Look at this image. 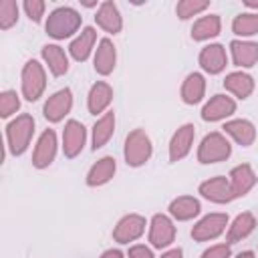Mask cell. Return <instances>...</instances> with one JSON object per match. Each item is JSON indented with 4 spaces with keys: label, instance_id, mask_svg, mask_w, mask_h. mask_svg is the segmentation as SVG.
Segmentation results:
<instances>
[{
    "label": "cell",
    "instance_id": "20",
    "mask_svg": "<svg viewBox=\"0 0 258 258\" xmlns=\"http://www.w3.org/2000/svg\"><path fill=\"white\" fill-rule=\"evenodd\" d=\"M115 171H117V161L113 155H103L101 159H97L89 171H87V185L89 187H99V185H105L109 183L113 177H115Z\"/></svg>",
    "mask_w": 258,
    "mask_h": 258
},
{
    "label": "cell",
    "instance_id": "40",
    "mask_svg": "<svg viewBox=\"0 0 258 258\" xmlns=\"http://www.w3.org/2000/svg\"><path fill=\"white\" fill-rule=\"evenodd\" d=\"M236 258H258V256H256L252 250H244V252H238Z\"/></svg>",
    "mask_w": 258,
    "mask_h": 258
},
{
    "label": "cell",
    "instance_id": "39",
    "mask_svg": "<svg viewBox=\"0 0 258 258\" xmlns=\"http://www.w3.org/2000/svg\"><path fill=\"white\" fill-rule=\"evenodd\" d=\"M101 258H125V254L119 250V248H109L101 254Z\"/></svg>",
    "mask_w": 258,
    "mask_h": 258
},
{
    "label": "cell",
    "instance_id": "38",
    "mask_svg": "<svg viewBox=\"0 0 258 258\" xmlns=\"http://www.w3.org/2000/svg\"><path fill=\"white\" fill-rule=\"evenodd\" d=\"M161 258H183V250L177 246V248H169L161 254Z\"/></svg>",
    "mask_w": 258,
    "mask_h": 258
},
{
    "label": "cell",
    "instance_id": "17",
    "mask_svg": "<svg viewBox=\"0 0 258 258\" xmlns=\"http://www.w3.org/2000/svg\"><path fill=\"white\" fill-rule=\"evenodd\" d=\"M115 64H117V48H115L113 40L111 38H101L97 42L95 56H93L95 73L101 75V77H107L115 71Z\"/></svg>",
    "mask_w": 258,
    "mask_h": 258
},
{
    "label": "cell",
    "instance_id": "32",
    "mask_svg": "<svg viewBox=\"0 0 258 258\" xmlns=\"http://www.w3.org/2000/svg\"><path fill=\"white\" fill-rule=\"evenodd\" d=\"M210 8L208 0H181L175 4V14L179 20H189L198 14H202L204 10Z\"/></svg>",
    "mask_w": 258,
    "mask_h": 258
},
{
    "label": "cell",
    "instance_id": "26",
    "mask_svg": "<svg viewBox=\"0 0 258 258\" xmlns=\"http://www.w3.org/2000/svg\"><path fill=\"white\" fill-rule=\"evenodd\" d=\"M179 97L185 105H198L206 97V77L202 73H189L179 89Z\"/></svg>",
    "mask_w": 258,
    "mask_h": 258
},
{
    "label": "cell",
    "instance_id": "19",
    "mask_svg": "<svg viewBox=\"0 0 258 258\" xmlns=\"http://www.w3.org/2000/svg\"><path fill=\"white\" fill-rule=\"evenodd\" d=\"M113 101V87L105 81H97L91 85L87 95V109L91 115H105Z\"/></svg>",
    "mask_w": 258,
    "mask_h": 258
},
{
    "label": "cell",
    "instance_id": "8",
    "mask_svg": "<svg viewBox=\"0 0 258 258\" xmlns=\"http://www.w3.org/2000/svg\"><path fill=\"white\" fill-rule=\"evenodd\" d=\"M73 109V91L69 87L52 93L42 107V115L48 123H60Z\"/></svg>",
    "mask_w": 258,
    "mask_h": 258
},
{
    "label": "cell",
    "instance_id": "2",
    "mask_svg": "<svg viewBox=\"0 0 258 258\" xmlns=\"http://www.w3.org/2000/svg\"><path fill=\"white\" fill-rule=\"evenodd\" d=\"M32 135H34V117L28 115V113L16 115L6 125V147H8V151L14 157L22 155L28 149V145L32 141Z\"/></svg>",
    "mask_w": 258,
    "mask_h": 258
},
{
    "label": "cell",
    "instance_id": "21",
    "mask_svg": "<svg viewBox=\"0 0 258 258\" xmlns=\"http://www.w3.org/2000/svg\"><path fill=\"white\" fill-rule=\"evenodd\" d=\"M230 54L232 62L240 69H252L258 62V42L234 38L230 42Z\"/></svg>",
    "mask_w": 258,
    "mask_h": 258
},
{
    "label": "cell",
    "instance_id": "11",
    "mask_svg": "<svg viewBox=\"0 0 258 258\" xmlns=\"http://www.w3.org/2000/svg\"><path fill=\"white\" fill-rule=\"evenodd\" d=\"M85 143H87L85 125L77 119H69L64 123V129H62V153H64V157L75 159L77 155H81Z\"/></svg>",
    "mask_w": 258,
    "mask_h": 258
},
{
    "label": "cell",
    "instance_id": "24",
    "mask_svg": "<svg viewBox=\"0 0 258 258\" xmlns=\"http://www.w3.org/2000/svg\"><path fill=\"white\" fill-rule=\"evenodd\" d=\"M224 135H230L238 145L250 147L256 141V127L248 119H230L224 123Z\"/></svg>",
    "mask_w": 258,
    "mask_h": 258
},
{
    "label": "cell",
    "instance_id": "7",
    "mask_svg": "<svg viewBox=\"0 0 258 258\" xmlns=\"http://www.w3.org/2000/svg\"><path fill=\"white\" fill-rule=\"evenodd\" d=\"M175 242V224L167 214H153L149 222V244L157 250L167 248Z\"/></svg>",
    "mask_w": 258,
    "mask_h": 258
},
{
    "label": "cell",
    "instance_id": "6",
    "mask_svg": "<svg viewBox=\"0 0 258 258\" xmlns=\"http://www.w3.org/2000/svg\"><path fill=\"white\" fill-rule=\"evenodd\" d=\"M226 226H230V218L224 212H212L206 214L204 218H200L194 228H191V238L196 242H210L216 240L218 236H222L226 232Z\"/></svg>",
    "mask_w": 258,
    "mask_h": 258
},
{
    "label": "cell",
    "instance_id": "28",
    "mask_svg": "<svg viewBox=\"0 0 258 258\" xmlns=\"http://www.w3.org/2000/svg\"><path fill=\"white\" fill-rule=\"evenodd\" d=\"M256 228V216L252 212H242L238 214L232 224L228 226V232H226V242L228 244H236V242H242L246 240Z\"/></svg>",
    "mask_w": 258,
    "mask_h": 258
},
{
    "label": "cell",
    "instance_id": "10",
    "mask_svg": "<svg viewBox=\"0 0 258 258\" xmlns=\"http://www.w3.org/2000/svg\"><path fill=\"white\" fill-rule=\"evenodd\" d=\"M145 226H147V220L139 214H127L123 216L115 228H113V240L117 244H129V242H135L143 236L145 232Z\"/></svg>",
    "mask_w": 258,
    "mask_h": 258
},
{
    "label": "cell",
    "instance_id": "13",
    "mask_svg": "<svg viewBox=\"0 0 258 258\" xmlns=\"http://www.w3.org/2000/svg\"><path fill=\"white\" fill-rule=\"evenodd\" d=\"M56 147H58V141H56V133L54 129H44L34 145V151H32V165L36 169H44L48 167L54 157H56Z\"/></svg>",
    "mask_w": 258,
    "mask_h": 258
},
{
    "label": "cell",
    "instance_id": "16",
    "mask_svg": "<svg viewBox=\"0 0 258 258\" xmlns=\"http://www.w3.org/2000/svg\"><path fill=\"white\" fill-rule=\"evenodd\" d=\"M95 22L99 28H103L107 34H119L123 30V16L119 12V6L113 0H105L99 4L97 14H95Z\"/></svg>",
    "mask_w": 258,
    "mask_h": 258
},
{
    "label": "cell",
    "instance_id": "29",
    "mask_svg": "<svg viewBox=\"0 0 258 258\" xmlns=\"http://www.w3.org/2000/svg\"><path fill=\"white\" fill-rule=\"evenodd\" d=\"M40 56H42V60L46 62L48 71L54 77H62V75L69 73V56H67L62 46H58V44H44L40 48Z\"/></svg>",
    "mask_w": 258,
    "mask_h": 258
},
{
    "label": "cell",
    "instance_id": "37",
    "mask_svg": "<svg viewBox=\"0 0 258 258\" xmlns=\"http://www.w3.org/2000/svg\"><path fill=\"white\" fill-rule=\"evenodd\" d=\"M127 258H155L153 256V250L145 244H133L127 252Z\"/></svg>",
    "mask_w": 258,
    "mask_h": 258
},
{
    "label": "cell",
    "instance_id": "14",
    "mask_svg": "<svg viewBox=\"0 0 258 258\" xmlns=\"http://www.w3.org/2000/svg\"><path fill=\"white\" fill-rule=\"evenodd\" d=\"M236 113V101L230 95L218 93L214 95L204 107H202V119L208 123H216V121H224L228 117H232Z\"/></svg>",
    "mask_w": 258,
    "mask_h": 258
},
{
    "label": "cell",
    "instance_id": "36",
    "mask_svg": "<svg viewBox=\"0 0 258 258\" xmlns=\"http://www.w3.org/2000/svg\"><path fill=\"white\" fill-rule=\"evenodd\" d=\"M230 256H232L230 244L228 242H222V244H214V246L206 248L200 258H230Z\"/></svg>",
    "mask_w": 258,
    "mask_h": 258
},
{
    "label": "cell",
    "instance_id": "3",
    "mask_svg": "<svg viewBox=\"0 0 258 258\" xmlns=\"http://www.w3.org/2000/svg\"><path fill=\"white\" fill-rule=\"evenodd\" d=\"M153 155V143L149 139V135L145 133V129H133L127 133L125 137V145H123V157L125 163L129 167H141L145 165Z\"/></svg>",
    "mask_w": 258,
    "mask_h": 258
},
{
    "label": "cell",
    "instance_id": "12",
    "mask_svg": "<svg viewBox=\"0 0 258 258\" xmlns=\"http://www.w3.org/2000/svg\"><path fill=\"white\" fill-rule=\"evenodd\" d=\"M198 194H202V198H206L208 202H214V204H230L232 200H236L230 179L226 175H216V177L202 181L198 187Z\"/></svg>",
    "mask_w": 258,
    "mask_h": 258
},
{
    "label": "cell",
    "instance_id": "18",
    "mask_svg": "<svg viewBox=\"0 0 258 258\" xmlns=\"http://www.w3.org/2000/svg\"><path fill=\"white\" fill-rule=\"evenodd\" d=\"M228 179H230L234 198H244L258 183V175L250 163H240V165L232 167V171L228 173Z\"/></svg>",
    "mask_w": 258,
    "mask_h": 258
},
{
    "label": "cell",
    "instance_id": "34",
    "mask_svg": "<svg viewBox=\"0 0 258 258\" xmlns=\"http://www.w3.org/2000/svg\"><path fill=\"white\" fill-rule=\"evenodd\" d=\"M18 22V4L14 0L0 2V28L8 30Z\"/></svg>",
    "mask_w": 258,
    "mask_h": 258
},
{
    "label": "cell",
    "instance_id": "35",
    "mask_svg": "<svg viewBox=\"0 0 258 258\" xmlns=\"http://www.w3.org/2000/svg\"><path fill=\"white\" fill-rule=\"evenodd\" d=\"M26 16L32 20V22H40L42 16H44V10H46V4L42 0H24L22 4Z\"/></svg>",
    "mask_w": 258,
    "mask_h": 258
},
{
    "label": "cell",
    "instance_id": "9",
    "mask_svg": "<svg viewBox=\"0 0 258 258\" xmlns=\"http://www.w3.org/2000/svg\"><path fill=\"white\" fill-rule=\"evenodd\" d=\"M194 139H196V127H194L191 123L179 125V127L173 131L171 139H169V147H167L169 161H171V163H177V161H181L183 157H187L189 151H191Z\"/></svg>",
    "mask_w": 258,
    "mask_h": 258
},
{
    "label": "cell",
    "instance_id": "4",
    "mask_svg": "<svg viewBox=\"0 0 258 258\" xmlns=\"http://www.w3.org/2000/svg\"><path fill=\"white\" fill-rule=\"evenodd\" d=\"M232 155V145L222 131H210L198 145V161L204 165L226 161Z\"/></svg>",
    "mask_w": 258,
    "mask_h": 258
},
{
    "label": "cell",
    "instance_id": "30",
    "mask_svg": "<svg viewBox=\"0 0 258 258\" xmlns=\"http://www.w3.org/2000/svg\"><path fill=\"white\" fill-rule=\"evenodd\" d=\"M220 30H222V18L218 14H206V16H200L194 22L189 34H191L194 40L204 42V40L216 38L220 34Z\"/></svg>",
    "mask_w": 258,
    "mask_h": 258
},
{
    "label": "cell",
    "instance_id": "22",
    "mask_svg": "<svg viewBox=\"0 0 258 258\" xmlns=\"http://www.w3.org/2000/svg\"><path fill=\"white\" fill-rule=\"evenodd\" d=\"M224 89L228 93H232L236 99L244 101V99H248L254 93L256 83H254V77L248 75L246 71H232L224 79Z\"/></svg>",
    "mask_w": 258,
    "mask_h": 258
},
{
    "label": "cell",
    "instance_id": "27",
    "mask_svg": "<svg viewBox=\"0 0 258 258\" xmlns=\"http://www.w3.org/2000/svg\"><path fill=\"white\" fill-rule=\"evenodd\" d=\"M115 123H117V119H115V113L113 111H107L105 115H101L95 121L93 133H91V149L93 151L105 147L111 141V137L115 133Z\"/></svg>",
    "mask_w": 258,
    "mask_h": 258
},
{
    "label": "cell",
    "instance_id": "23",
    "mask_svg": "<svg viewBox=\"0 0 258 258\" xmlns=\"http://www.w3.org/2000/svg\"><path fill=\"white\" fill-rule=\"evenodd\" d=\"M95 42H97V30L93 26H85L69 44V54L77 60V62H85L93 48H95Z\"/></svg>",
    "mask_w": 258,
    "mask_h": 258
},
{
    "label": "cell",
    "instance_id": "33",
    "mask_svg": "<svg viewBox=\"0 0 258 258\" xmlns=\"http://www.w3.org/2000/svg\"><path fill=\"white\" fill-rule=\"evenodd\" d=\"M20 109V97L16 91L6 89L0 93V117L8 119L12 115H16V111Z\"/></svg>",
    "mask_w": 258,
    "mask_h": 258
},
{
    "label": "cell",
    "instance_id": "5",
    "mask_svg": "<svg viewBox=\"0 0 258 258\" xmlns=\"http://www.w3.org/2000/svg\"><path fill=\"white\" fill-rule=\"evenodd\" d=\"M20 89H22V97L30 103L42 97L46 89V71L36 58H30L24 62L20 73Z\"/></svg>",
    "mask_w": 258,
    "mask_h": 258
},
{
    "label": "cell",
    "instance_id": "31",
    "mask_svg": "<svg viewBox=\"0 0 258 258\" xmlns=\"http://www.w3.org/2000/svg\"><path fill=\"white\" fill-rule=\"evenodd\" d=\"M232 32L242 40L258 34V12H240L238 16H234Z\"/></svg>",
    "mask_w": 258,
    "mask_h": 258
},
{
    "label": "cell",
    "instance_id": "25",
    "mask_svg": "<svg viewBox=\"0 0 258 258\" xmlns=\"http://www.w3.org/2000/svg\"><path fill=\"white\" fill-rule=\"evenodd\" d=\"M167 212H169V216H171L173 220H177V222H187V220H194V218L200 216L202 204H200V200L194 198V196H177V198H173V200L169 202Z\"/></svg>",
    "mask_w": 258,
    "mask_h": 258
},
{
    "label": "cell",
    "instance_id": "41",
    "mask_svg": "<svg viewBox=\"0 0 258 258\" xmlns=\"http://www.w3.org/2000/svg\"><path fill=\"white\" fill-rule=\"evenodd\" d=\"M244 4H246V6H248V8H258V2H248V0H246V2H244Z\"/></svg>",
    "mask_w": 258,
    "mask_h": 258
},
{
    "label": "cell",
    "instance_id": "1",
    "mask_svg": "<svg viewBox=\"0 0 258 258\" xmlns=\"http://www.w3.org/2000/svg\"><path fill=\"white\" fill-rule=\"evenodd\" d=\"M81 22H83V16L75 8H71V6H58V8H54L46 16L44 30H46V34L50 38L64 40V38H71L73 34L79 32Z\"/></svg>",
    "mask_w": 258,
    "mask_h": 258
},
{
    "label": "cell",
    "instance_id": "15",
    "mask_svg": "<svg viewBox=\"0 0 258 258\" xmlns=\"http://www.w3.org/2000/svg\"><path fill=\"white\" fill-rule=\"evenodd\" d=\"M198 62H200L202 71H206L208 75H220L228 64V54H226L224 44H220V42L206 44L198 54Z\"/></svg>",
    "mask_w": 258,
    "mask_h": 258
}]
</instances>
